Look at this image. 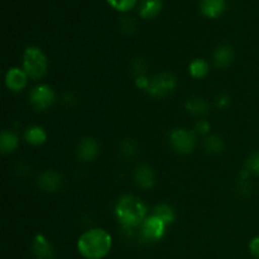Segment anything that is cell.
Segmentation results:
<instances>
[{
    "instance_id": "obj_8",
    "label": "cell",
    "mask_w": 259,
    "mask_h": 259,
    "mask_svg": "<svg viewBox=\"0 0 259 259\" xmlns=\"http://www.w3.org/2000/svg\"><path fill=\"white\" fill-rule=\"evenodd\" d=\"M63 180L60 174L55 171H46L38 179V186L46 192H57L62 189Z\"/></svg>"
},
{
    "instance_id": "obj_9",
    "label": "cell",
    "mask_w": 259,
    "mask_h": 259,
    "mask_svg": "<svg viewBox=\"0 0 259 259\" xmlns=\"http://www.w3.org/2000/svg\"><path fill=\"white\" fill-rule=\"evenodd\" d=\"M99 153V144L95 139L93 138H83L82 141L78 143L77 149H76V154H77L78 159L83 162L93 161Z\"/></svg>"
},
{
    "instance_id": "obj_28",
    "label": "cell",
    "mask_w": 259,
    "mask_h": 259,
    "mask_svg": "<svg viewBox=\"0 0 259 259\" xmlns=\"http://www.w3.org/2000/svg\"><path fill=\"white\" fill-rule=\"evenodd\" d=\"M149 83H151V82L147 80V77L144 75H141V76H138V77H137V86H138V88L148 89Z\"/></svg>"
},
{
    "instance_id": "obj_24",
    "label": "cell",
    "mask_w": 259,
    "mask_h": 259,
    "mask_svg": "<svg viewBox=\"0 0 259 259\" xmlns=\"http://www.w3.org/2000/svg\"><path fill=\"white\" fill-rule=\"evenodd\" d=\"M120 149H121V153H123L125 157L134 156L137 152L136 144H134L132 141H129V139H126V141H124L123 143L120 144Z\"/></svg>"
},
{
    "instance_id": "obj_3",
    "label": "cell",
    "mask_w": 259,
    "mask_h": 259,
    "mask_svg": "<svg viewBox=\"0 0 259 259\" xmlns=\"http://www.w3.org/2000/svg\"><path fill=\"white\" fill-rule=\"evenodd\" d=\"M23 65H24V71L28 76L33 78H40L47 72L48 61L45 53L39 48L30 46L24 51Z\"/></svg>"
},
{
    "instance_id": "obj_7",
    "label": "cell",
    "mask_w": 259,
    "mask_h": 259,
    "mask_svg": "<svg viewBox=\"0 0 259 259\" xmlns=\"http://www.w3.org/2000/svg\"><path fill=\"white\" fill-rule=\"evenodd\" d=\"M55 93L52 89L47 85H39L32 90L29 95L30 105L35 110H46L55 103Z\"/></svg>"
},
{
    "instance_id": "obj_1",
    "label": "cell",
    "mask_w": 259,
    "mask_h": 259,
    "mask_svg": "<svg viewBox=\"0 0 259 259\" xmlns=\"http://www.w3.org/2000/svg\"><path fill=\"white\" fill-rule=\"evenodd\" d=\"M77 249L86 259H103L111 249V237L104 229H91L77 240Z\"/></svg>"
},
{
    "instance_id": "obj_13",
    "label": "cell",
    "mask_w": 259,
    "mask_h": 259,
    "mask_svg": "<svg viewBox=\"0 0 259 259\" xmlns=\"http://www.w3.org/2000/svg\"><path fill=\"white\" fill-rule=\"evenodd\" d=\"M134 180L138 184V186L143 187V189H149L156 182V175H154L153 169L151 167L146 166V164H142V166H138L136 168Z\"/></svg>"
},
{
    "instance_id": "obj_20",
    "label": "cell",
    "mask_w": 259,
    "mask_h": 259,
    "mask_svg": "<svg viewBox=\"0 0 259 259\" xmlns=\"http://www.w3.org/2000/svg\"><path fill=\"white\" fill-rule=\"evenodd\" d=\"M207 72H209V65L204 60L197 58V60L192 61L191 65H190V73L194 77L202 78L207 75Z\"/></svg>"
},
{
    "instance_id": "obj_26",
    "label": "cell",
    "mask_w": 259,
    "mask_h": 259,
    "mask_svg": "<svg viewBox=\"0 0 259 259\" xmlns=\"http://www.w3.org/2000/svg\"><path fill=\"white\" fill-rule=\"evenodd\" d=\"M249 249H250V253H252L254 257L259 258V237L252 239V242H250L249 244Z\"/></svg>"
},
{
    "instance_id": "obj_21",
    "label": "cell",
    "mask_w": 259,
    "mask_h": 259,
    "mask_svg": "<svg viewBox=\"0 0 259 259\" xmlns=\"http://www.w3.org/2000/svg\"><path fill=\"white\" fill-rule=\"evenodd\" d=\"M204 147L205 149H206L207 153H220V152L224 151V142H223V139H220L219 137L212 136L205 139Z\"/></svg>"
},
{
    "instance_id": "obj_10",
    "label": "cell",
    "mask_w": 259,
    "mask_h": 259,
    "mask_svg": "<svg viewBox=\"0 0 259 259\" xmlns=\"http://www.w3.org/2000/svg\"><path fill=\"white\" fill-rule=\"evenodd\" d=\"M27 73L20 68H10L5 76V83L12 91H22L27 85Z\"/></svg>"
},
{
    "instance_id": "obj_2",
    "label": "cell",
    "mask_w": 259,
    "mask_h": 259,
    "mask_svg": "<svg viewBox=\"0 0 259 259\" xmlns=\"http://www.w3.org/2000/svg\"><path fill=\"white\" fill-rule=\"evenodd\" d=\"M147 206L141 199L133 195L120 197L116 204V215L125 229H132L143 224L146 220Z\"/></svg>"
},
{
    "instance_id": "obj_15",
    "label": "cell",
    "mask_w": 259,
    "mask_h": 259,
    "mask_svg": "<svg viewBox=\"0 0 259 259\" xmlns=\"http://www.w3.org/2000/svg\"><path fill=\"white\" fill-rule=\"evenodd\" d=\"M234 52L230 46H219L214 52V62L218 67H227L232 63Z\"/></svg>"
},
{
    "instance_id": "obj_22",
    "label": "cell",
    "mask_w": 259,
    "mask_h": 259,
    "mask_svg": "<svg viewBox=\"0 0 259 259\" xmlns=\"http://www.w3.org/2000/svg\"><path fill=\"white\" fill-rule=\"evenodd\" d=\"M106 2L119 12H128L137 4L138 0H106Z\"/></svg>"
},
{
    "instance_id": "obj_25",
    "label": "cell",
    "mask_w": 259,
    "mask_h": 259,
    "mask_svg": "<svg viewBox=\"0 0 259 259\" xmlns=\"http://www.w3.org/2000/svg\"><path fill=\"white\" fill-rule=\"evenodd\" d=\"M120 27L124 33H126V34H132V33L136 30L137 25L133 19H131V18H124V19H121L120 22Z\"/></svg>"
},
{
    "instance_id": "obj_19",
    "label": "cell",
    "mask_w": 259,
    "mask_h": 259,
    "mask_svg": "<svg viewBox=\"0 0 259 259\" xmlns=\"http://www.w3.org/2000/svg\"><path fill=\"white\" fill-rule=\"evenodd\" d=\"M154 215H156L157 218H159L166 225L171 224L175 220L174 210H172L171 206H168V205L166 204L157 205L156 209H154Z\"/></svg>"
},
{
    "instance_id": "obj_11",
    "label": "cell",
    "mask_w": 259,
    "mask_h": 259,
    "mask_svg": "<svg viewBox=\"0 0 259 259\" xmlns=\"http://www.w3.org/2000/svg\"><path fill=\"white\" fill-rule=\"evenodd\" d=\"M32 249L33 254L37 259H53V257H55V250H53L52 244L50 243V240L46 239L40 234H38L34 238Z\"/></svg>"
},
{
    "instance_id": "obj_4",
    "label": "cell",
    "mask_w": 259,
    "mask_h": 259,
    "mask_svg": "<svg viewBox=\"0 0 259 259\" xmlns=\"http://www.w3.org/2000/svg\"><path fill=\"white\" fill-rule=\"evenodd\" d=\"M166 230V224L162 222L156 215L148 218L141 225L139 230V238L143 243H156L162 239Z\"/></svg>"
},
{
    "instance_id": "obj_18",
    "label": "cell",
    "mask_w": 259,
    "mask_h": 259,
    "mask_svg": "<svg viewBox=\"0 0 259 259\" xmlns=\"http://www.w3.org/2000/svg\"><path fill=\"white\" fill-rule=\"evenodd\" d=\"M186 109L194 115H202V114L207 113V109H209V104L206 103V100L201 98H194L190 99L186 104Z\"/></svg>"
},
{
    "instance_id": "obj_5",
    "label": "cell",
    "mask_w": 259,
    "mask_h": 259,
    "mask_svg": "<svg viewBox=\"0 0 259 259\" xmlns=\"http://www.w3.org/2000/svg\"><path fill=\"white\" fill-rule=\"evenodd\" d=\"M176 88V77L171 73H159L153 80L151 81L148 86V93L153 98H164L174 93Z\"/></svg>"
},
{
    "instance_id": "obj_17",
    "label": "cell",
    "mask_w": 259,
    "mask_h": 259,
    "mask_svg": "<svg viewBox=\"0 0 259 259\" xmlns=\"http://www.w3.org/2000/svg\"><path fill=\"white\" fill-rule=\"evenodd\" d=\"M0 147H2V152L4 154L12 153L15 148L18 147V137L10 131H4L0 137Z\"/></svg>"
},
{
    "instance_id": "obj_12",
    "label": "cell",
    "mask_w": 259,
    "mask_h": 259,
    "mask_svg": "<svg viewBox=\"0 0 259 259\" xmlns=\"http://www.w3.org/2000/svg\"><path fill=\"white\" fill-rule=\"evenodd\" d=\"M227 8L225 0H201L200 10L207 18H218L224 13Z\"/></svg>"
},
{
    "instance_id": "obj_6",
    "label": "cell",
    "mask_w": 259,
    "mask_h": 259,
    "mask_svg": "<svg viewBox=\"0 0 259 259\" xmlns=\"http://www.w3.org/2000/svg\"><path fill=\"white\" fill-rule=\"evenodd\" d=\"M171 144L179 153H191L195 148V134L187 129H175L171 133Z\"/></svg>"
},
{
    "instance_id": "obj_27",
    "label": "cell",
    "mask_w": 259,
    "mask_h": 259,
    "mask_svg": "<svg viewBox=\"0 0 259 259\" xmlns=\"http://www.w3.org/2000/svg\"><path fill=\"white\" fill-rule=\"evenodd\" d=\"M196 131L199 133H207L210 131V124L207 121L201 120L196 124Z\"/></svg>"
},
{
    "instance_id": "obj_14",
    "label": "cell",
    "mask_w": 259,
    "mask_h": 259,
    "mask_svg": "<svg viewBox=\"0 0 259 259\" xmlns=\"http://www.w3.org/2000/svg\"><path fill=\"white\" fill-rule=\"evenodd\" d=\"M163 8V0H142L139 4V14L144 19L157 17Z\"/></svg>"
},
{
    "instance_id": "obj_23",
    "label": "cell",
    "mask_w": 259,
    "mask_h": 259,
    "mask_svg": "<svg viewBox=\"0 0 259 259\" xmlns=\"http://www.w3.org/2000/svg\"><path fill=\"white\" fill-rule=\"evenodd\" d=\"M247 169L253 174L259 175V151L250 154L249 158L247 159Z\"/></svg>"
},
{
    "instance_id": "obj_16",
    "label": "cell",
    "mask_w": 259,
    "mask_h": 259,
    "mask_svg": "<svg viewBox=\"0 0 259 259\" xmlns=\"http://www.w3.org/2000/svg\"><path fill=\"white\" fill-rule=\"evenodd\" d=\"M24 138L28 143L33 144V146H39V144L46 142L47 134H46V132L40 126H30V128L25 131Z\"/></svg>"
}]
</instances>
